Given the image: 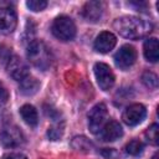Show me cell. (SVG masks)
Instances as JSON below:
<instances>
[{"mask_svg": "<svg viewBox=\"0 0 159 159\" xmlns=\"http://www.w3.org/2000/svg\"><path fill=\"white\" fill-rule=\"evenodd\" d=\"M113 26L119 32V35L130 40H138L140 37H144L153 30V25L150 21L128 15L118 17L114 21Z\"/></svg>", "mask_w": 159, "mask_h": 159, "instance_id": "1", "label": "cell"}, {"mask_svg": "<svg viewBox=\"0 0 159 159\" xmlns=\"http://www.w3.org/2000/svg\"><path fill=\"white\" fill-rule=\"evenodd\" d=\"M27 58L40 70H47L51 66V53L47 46L39 40L31 41L27 46Z\"/></svg>", "mask_w": 159, "mask_h": 159, "instance_id": "2", "label": "cell"}, {"mask_svg": "<svg viewBox=\"0 0 159 159\" xmlns=\"http://www.w3.org/2000/svg\"><path fill=\"white\" fill-rule=\"evenodd\" d=\"M52 34L61 41H71L76 36V25L73 20L66 15L56 17L52 22Z\"/></svg>", "mask_w": 159, "mask_h": 159, "instance_id": "3", "label": "cell"}, {"mask_svg": "<svg viewBox=\"0 0 159 159\" xmlns=\"http://www.w3.org/2000/svg\"><path fill=\"white\" fill-rule=\"evenodd\" d=\"M108 111L104 103H97L88 113V128L91 133L98 134L107 123Z\"/></svg>", "mask_w": 159, "mask_h": 159, "instance_id": "4", "label": "cell"}, {"mask_svg": "<svg viewBox=\"0 0 159 159\" xmlns=\"http://www.w3.org/2000/svg\"><path fill=\"white\" fill-rule=\"evenodd\" d=\"M0 140L5 147L15 148V147H20L25 142V137L16 125L7 124L4 125L0 132Z\"/></svg>", "mask_w": 159, "mask_h": 159, "instance_id": "5", "label": "cell"}, {"mask_svg": "<svg viewBox=\"0 0 159 159\" xmlns=\"http://www.w3.org/2000/svg\"><path fill=\"white\" fill-rule=\"evenodd\" d=\"M94 76L97 80V83L101 89L108 91L113 87L114 84V73L111 70V67L107 63L103 62H97L94 65Z\"/></svg>", "mask_w": 159, "mask_h": 159, "instance_id": "6", "label": "cell"}, {"mask_svg": "<svg viewBox=\"0 0 159 159\" xmlns=\"http://www.w3.org/2000/svg\"><path fill=\"white\" fill-rule=\"evenodd\" d=\"M145 117H147V109L140 103H133L128 106L122 114L123 122L129 127H135L140 124L145 119Z\"/></svg>", "mask_w": 159, "mask_h": 159, "instance_id": "7", "label": "cell"}, {"mask_svg": "<svg viewBox=\"0 0 159 159\" xmlns=\"http://www.w3.org/2000/svg\"><path fill=\"white\" fill-rule=\"evenodd\" d=\"M137 60V51L130 45H123L114 55L116 66L120 70H128Z\"/></svg>", "mask_w": 159, "mask_h": 159, "instance_id": "8", "label": "cell"}, {"mask_svg": "<svg viewBox=\"0 0 159 159\" xmlns=\"http://www.w3.org/2000/svg\"><path fill=\"white\" fill-rule=\"evenodd\" d=\"M7 72L15 81L21 82L29 76V67L19 56H11L7 62Z\"/></svg>", "mask_w": 159, "mask_h": 159, "instance_id": "9", "label": "cell"}, {"mask_svg": "<svg viewBox=\"0 0 159 159\" xmlns=\"http://www.w3.org/2000/svg\"><path fill=\"white\" fill-rule=\"evenodd\" d=\"M17 24L16 14L10 7H0V34H11Z\"/></svg>", "mask_w": 159, "mask_h": 159, "instance_id": "10", "label": "cell"}, {"mask_svg": "<svg viewBox=\"0 0 159 159\" xmlns=\"http://www.w3.org/2000/svg\"><path fill=\"white\" fill-rule=\"evenodd\" d=\"M116 43H117V37L109 31H103L96 37L93 46H94V50L97 52L108 53L111 50H113Z\"/></svg>", "mask_w": 159, "mask_h": 159, "instance_id": "11", "label": "cell"}, {"mask_svg": "<svg viewBox=\"0 0 159 159\" xmlns=\"http://www.w3.org/2000/svg\"><path fill=\"white\" fill-rule=\"evenodd\" d=\"M98 134H99V139L102 142H114L123 135V129L118 122L109 120L104 124V127L102 128V130Z\"/></svg>", "mask_w": 159, "mask_h": 159, "instance_id": "12", "label": "cell"}, {"mask_svg": "<svg viewBox=\"0 0 159 159\" xmlns=\"http://www.w3.org/2000/svg\"><path fill=\"white\" fill-rule=\"evenodd\" d=\"M144 57L150 62H157L159 58V43L155 37H149L144 41L143 46Z\"/></svg>", "mask_w": 159, "mask_h": 159, "instance_id": "13", "label": "cell"}, {"mask_svg": "<svg viewBox=\"0 0 159 159\" xmlns=\"http://www.w3.org/2000/svg\"><path fill=\"white\" fill-rule=\"evenodd\" d=\"M102 16V4L98 1H89L83 7V17L87 21H97Z\"/></svg>", "mask_w": 159, "mask_h": 159, "instance_id": "14", "label": "cell"}, {"mask_svg": "<svg viewBox=\"0 0 159 159\" xmlns=\"http://www.w3.org/2000/svg\"><path fill=\"white\" fill-rule=\"evenodd\" d=\"M20 116L24 119V122L26 124H29L30 127H36L39 123V114L37 111L34 106L31 104H24L20 108Z\"/></svg>", "mask_w": 159, "mask_h": 159, "instance_id": "15", "label": "cell"}, {"mask_svg": "<svg viewBox=\"0 0 159 159\" xmlns=\"http://www.w3.org/2000/svg\"><path fill=\"white\" fill-rule=\"evenodd\" d=\"M40 88V83L39 81L32 77V76H27L26 78H24L21 82H20V92L25 96H32L35 94Z\"/></svg>", "mask_w": 159, "mask_h": 159, "instance_id": "16", "label": "cell"}, {"mask_svg": "<svg viewBox=\"0 0 159 159\" xmlns=\"http://www.w3.org/2000/svg\"><path fill=\"white\" fill-rule=\"evenodd\" d=\"M53 120H55V123L48 128L47 135H48V138L51 140H58L62 137V134H63L65 125H63V122H60V120L56 122V119H53Z\"/></svg>", "mask_w": 159, "mask_h": 159, "instance_id": "17", "label": "cell"}, {"mask_svg": "<svg viewBox=\"0 0 159 159\" xmlns=\"http://www.w3.org/2000/svg\"><path fill=\"white\" fill-rule=\"evenodd\" d=\"M143 149H144V145H143V143H142L140 140H138V139H133V140L128 142V143L125 144V148H124L125 153L129 154V155H132V157H137V155L142 154Z\"/></svg>", "mask_w": 159, "mask_h": 159, "instance_id": "18", "label": "cell"}, {"mask_svg": "<svg viewBox=\"0 0 159 159\" xmlns=\"http://www.w3.org/2000/svg\"><path fill=\"white\" fill-rule=\"evenodd\" d=\"M158 132H159V125L157 123L152 124L144 133L145 135V139L149 144L152 145H158V142H159V135H158Z\"/></svg>", "mask_w": 159, "mask_h": 159, "instance_id": "19", "label": "cell"}, {"mask_svg": "<svg viewBox=\"0 0 159 159\" xmlns=\"http://www.w3.org/2000/svg\"><path fill=\"white\" fill-rule=\"evenodd\" d=\"M142 81L150 89H155L158 87V77L153 72H149V71L144 72L143 76H142Z\"/></svg>", "mask_w": 159, "mask_h": 159, "instance_id": "20", "label": "cell"}, {"mask_svg": "<svg viewBox=\"0 0 159 159\" xmlns=\"http://www.w3.org/2000/svg\"><path fill=\"white\" fill-rule=\"evenodd\" d=\"M72 145L77 150H88L92 144L86 137H76L72 140Z\"/></svg>", "mask_w": 159, "mask_h": 159, "instance_id": "21", "label": "cell"}, {"mask_svg": "<svg viewBox=\"0 0 159 159\" xmlns=\"http://www.w3.org/2000/svg\"><path fill=\"white\" fill-rule=\"evenodd\" d=\"M26 5L32 11H42L47 6V1H45V0H30L26 2Z\"/></svg>", "mask_w": 159, "mask_h": 159, "instance_id": "22", "label": "cell"}, {"mask_svg": "<svg viewBox=\"0 0 159 159\" xmlns=\"http://www.w3.org/2000/svg\"><path fill=\"white\" fill-rule=\"evenodd\" d=\"M101 155L104 157V158H107V159H117L119 154H118V152H117L116 149H113V148H103V149L101 150Z\"/></svg>", "mask_w": 159, "mask_h": 159, "instance_id": "23", "label": "cell"}, {"mask_svg": "<svg viewBox=\"0 0 159 159\" xmlns=\"http://www.w3.org/2000/svg\"><path fill=\"white\" fill-rule=\"evenodd\" d=\"M9 99V92L5 87L0 86V106H4Z\"/></svg>", "mask_w": 159, "mask_h": 159, "instance_id": "24", "label": "cell"}, {"mask_svg": "<svg viewBox=\"0 0 159 159\" xmlns=\"http://www.w3.org/2000/svg\"><path fill=\"white\" fill-rule=\"evenodd\" d=\"M2 159H27V158L21 153H9V154H5Z\"/></svg>", "mask_w": 159, "mask_h": 159, "instance_id": "25", "label": "cell"}]
</instances>
